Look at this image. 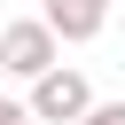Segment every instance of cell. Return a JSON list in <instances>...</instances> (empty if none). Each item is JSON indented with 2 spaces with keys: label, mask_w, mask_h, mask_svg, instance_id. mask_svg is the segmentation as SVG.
<instances>
[{
  "label": "cell",
  "mask_w": 125,
  "mask_h": 125,
  "mask_svg": "<svg viewBox=\"0 0 125 125\" xmlns=\"http://www.w3.org/2000/svg\"><path fill=\"white\" fill-rule=\"evenodd\" d=\"M0 70L23 78V86H39L47 70H62V39H55V23H47V16H16V23L0 31Z\"/></svg>",
  "instance_id": "6da1fadb"
},
{
  "label": "cell",
  "mask_w": 125,
  "mask_h": 125,
  "mask_svg": "<svg viewBox=\"0 0 125 125\" xmlns=\"http://www.w3.org/2000/svg\"><path fill=\"white\" fill-rule=\"evenodd\" d=\"M23 102H31V125H86V117H94V86H86V70H78V62L47 70Z\"/></svg>",
  "instance_id": "7a4b0ae2"
},
{
  "label": "cell",
  "mask_w": 125,
  "mask_h": 125,
  "mask_svg": "<svg viewBox=\"0 0 125 125\" xmlns=\"http://www.w3.org/2000/svg\"><path fill=\"white\" fill-rule=\"evenodd\" d=\"M0 125H31V102H0Z\"/></svg>",
  "instance_id": "5b68a950"
},
{
  "label": "cell",
  "mask_w": 125,
  "mask_h": 125,
  "mask_svg": "<svg viewBox=\"0 0 125 125\" xmlns=\"http://www.w3.org/2000/svg\"><path fill=\"white\" fill-rule=\"evenodd\" d=\"M0 31H8V23H0Z\"/></svg>",
  "instance_id": "8992f818"
},
{
  "label": "cell",
  "mask_w": 125,
  "mask_h": 125,
  "mask_svg": "<svg viewBox=\"0 0 125 125\" xmlns=\"http://www.w3.org/2000/svg\"><path fill=\"white\" fill-rule=\"evenodd\" d=\"M39 16L55 23V39H62V47H86V39H102V23H109V0H47Z\"/></svg>",
  "instance_id": "3957f363"
},
{
  "label": "cell",
  "mask_w": 125,
  "mask_h": 125,
  "mask_svg": "<svg viewBox=\"0 0 125 125\" xmlns=\"http://www.w3.org/2000/svg\"><path fill=\"white\" fill-rule=\"evenodd\" d=\"M86 125H125V102H94V117Z\"/></svg>",
  "instance_id": "277c9868"
}]
</instances>
